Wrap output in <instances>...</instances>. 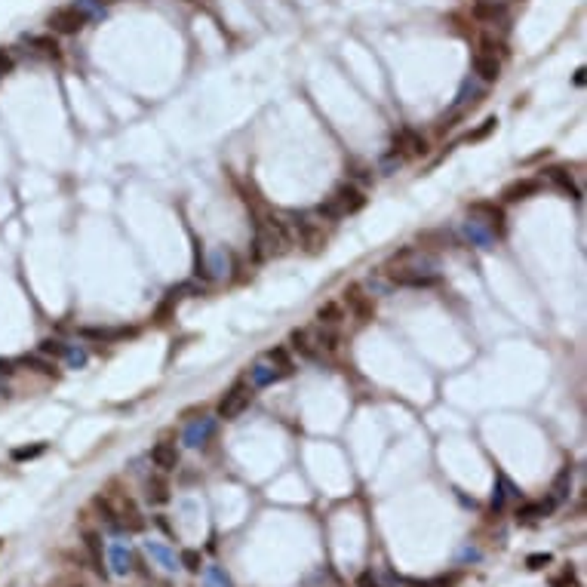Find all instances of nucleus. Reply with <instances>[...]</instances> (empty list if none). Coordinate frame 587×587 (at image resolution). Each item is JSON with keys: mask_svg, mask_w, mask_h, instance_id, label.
<instances>
[{"mask_svg": "<svg viewBox=\"0 0 587 587\" xmlns=\"http://www.w3.org/2000/svg\"><path fill=\"white\" fill-rule=\"evenodd\" d=\"M203 584H206V587H234V581H231V575H228L222 566H206V572H203Z\"/></svg>", "mask_w": 587, "mask_h": 587, "instance_id": "26", "label": "nucleus"}, {"mask_svg": "<svg viewBox=\"0 0 587 587\" xmlns=\"http://www.w3.org/2000/svg\"><path fill=\"white\" fill-rule=\"evenodd\" d=\"M22 366L34 369V372H43V375H52V372H56V366H52L50 360H41V357H22Z\"/></svg>", "mask_w": 587, "mask_h": 587, "instance_id": "35", "label": "nucleus"}, {"mask_svg": "<svg viewBox=\"0 0 587 587\" xmlns=\"http://www.w3.org/2000/svg\"><path fill=\"white\" fill-rule=\"evenodd\" d=\"M46 25H50L52 34H77V31L87 28V15H83L77 6H59V10L50 13V19H46Z\"/></svg>", "mask_w": 587, "mask_h": 587, "instance_id": "4", "label": "nucleus"}, {"mask_svg": "<svg viewBox=\"0 0 587 587\" xmlns=\"http://www.w3.org/2000/svg\"><path fill=\"white\" fill-rule=\"evenodd\" d=\"M280 378H283V372L268 357L256 360V363H252V369H249V384H252V388H271V384L280 382Z\"/></svg>", "mask_w": 587, "mask_h": 587, "instance_id": "10", "label": "nucleus"}, {"mask_svg": "<svg viewBox=\"0 0 587 587\" xmlns=\"http://www.w3.org/2000/svg\"><path fill=\"white\" fill-rule=\"evenodd\" d=\"M363 206H366V194H363L357 184H342V188L332 191V197L326 203L317 206V215L326 222H338V219H345V215L360 212Z\"/></svg>", "mask_w": 587, "mask_h": 587, "instance_id": "2", "label": "nucleus"}, {"mask_svg": "<svg viewBox=\"0 0 587 587\" xmlns=\"http://www.w3.org/2000/svg\"><path fill=\"white\" fill-rule=\"evenodd\" d=\"M265 357L271 360L277 369H280V372H283V378H287V375H292V369H296V363H292V360H289V354H287V347H274V351H268Z\"/></svg>", "mask_w": 587, "mask_h": 587, "instance_id": "27", "label": "nucleus"}, {"mask_svg": "<svg viewBox=\"0 0 587 587\" xmlns=\"http://www.w3.org/2000/svg\"><path fill=\"white\" fill-rule=\"evenodd\" d=\"M215 434V419H210V415H200V419H194L184 428V446H191V449H197V446H203V443H210Z\"/></svg>", "mask_w": 587, "mask_h": 587, "instance_id": "8", "label": "nucleus"}, {"mask_svg": "<svg viewBox=\"0 0 587 587\" xmlns=\"http://www.w3.org/2000/svg\"><path fill=\"white\" fill-rule=\"evenodd\" d=\"M470 68H474V77L480 83H495L501 77V65L495 56H489V52H477L474 61H470Z\"/></svg>", "mask_w": 587, "mask_h": 587, "instance_id": "11", "label": "nucleus"}, {"mask_svg": "<svg viewBox=\"0 0 587 587\" xmlns=\"http://www.w3.org/2000/svg\"><path fill=\"white\" fill-rule=\"evenodd\" d=\"M99 3H117V0H99Z\"/></svg>", "mask_w": 587, "mask_h": 587, "instance_id": "46", "label": "nucleus"}, {"mask_svg": "<svg viewBox=\"0 0 587 587\" xmlns=\"http://www.w3.org/2000/svg\"><path fill=\"white\" fill-rule=\"evenodd\" d=\"M0 547H3V542H0Z\"/></svg>", "mask_w": 587, "mask_h": 587, "instance_id": "48", "label": "nucleus"}, {"mask_svg": "<svg viewBox=\"0 0 587 587\" xmlns=\"http://www.w3.org/2000/svg\"><path fill=\"white\" fill-rule=\"evenodd\" d=\"M74 6H77V10H80L83 15H87V22L102 19V15H105V3H99V0H74Z\"/></svg>", "mask_w": 587, "mask_h": 587, "instance_id": "30", "label": "nucleus"}, {"mask_svg": "<svg viewBox=\"0 0 587 587\" xmlns=\"http://www.w3.org/2000/svg\"><path fill=\"white\" fill-rule=\"evenodd\" d=\"M13 372H15V363L13 360H0V378L13 375Z\"/></svg>", "mask_w": 587, "mask_h": 587, "instance_id": "44", "label": "nucleus"}, {"mask_svg": "<svg viewBox=\"0 0 587 587\" xmlns=\"http://www.w3.org/2000/svg\"><path fill=\"white\" fill-rule=\"evenodd\" d=\"M569 492H572V465H566L557 474V480H553V486H551V495H547V501H542V511H544V516L547 514H553L557 507L563 505V501L569 498Z\"/></svg>", "mask_w": 587, "mask_h": 587, "instance_id": "7", "label": "nucleus"}, {"mask_svg": "<svg viewBox=\"0 0 587 587\" xmlns=\"http://www.w3.org/2000/svg\"><path fill=\"white\" fill-rule=\"evenodd\" d=\"M551 563H553L551 553H532V557H526L529 569H544V566H551Z\"/></svg>", "mask_w": 587, "mask_h": 587, "instance_id": "39", "label": "nucleus"}, {"mask_svg": "<svg viewBox=\"0 0 587 587\" xmlns=\"http://www.w3.org/2000/svg\"><path fill=\"white\" fill-rule=\"evenodd\" d=\"M575 581V575H572V569H566L560 578H553V587H566V584H572Z\"/></svg>", "mask_w": 587, "mask_h": 587, "instance_id": "43", "label": "nucleus"}, {"mask_svg": "<svg viewBox=\"0 0 587 587\" xmlns=\"http://www.w3.org/2000/svg\"><path fill=\"white\" fill-rule=\"evenodd\" d=\"M25 43L28 46H34V50H41V52H52V56H56L59 52V43H56V37H25Z\"/></svg>", "mask_w": 587, "mask_h": 587, "instance_id": "33", "label": "nucleus"}, {"mask_svg": "<svg viewBox=\"0 0 587 587\" xmlns=\"http://www.w3.org/2000/svg\"><path fill=\"white\" fill-rule=\"evenodd\" d=\"M61 360H65L71 369H80V366H87V351H83L80 345H68V351H65Z\"/></svg>", "mask_w": 587, "mask_h": 587, "instance_id": "32", "label": "nucleus"}, {"mask_svg": "<svg viewBox=\"0 0 587 587\" xmlns=\"http://www.w3.org/2000/svg\"><path fill=\"white\" fill-rule=\"evenodd\" d=\"M345 305H347V311L354 314V320H357V323L375 320V301H372V296H369L366 289L360 287V283H351V287L345 289Z\"/></svg>", "mask_w": 587, "mask_h": 587, "instance_id": "5", "label": "nucleus"}, {"mask_svg": "<svg viewBox=\"0 0 587 587\" xmlns=\"http://www.w3.org/2000/svg\"><path fill=\"white\" fill-rule=\"evenodd\" d=\"M357 587H382V584H378V578H375L372 572H363V575L357 578Z\"/></svg>", "mask_w": 587, "mask_h": 587, "instance_id": "42", "label": "nucleus"}, {"mask_svg": "<svg viewBox=\"0 0 587 587\" xmlns=\"http://www.w3.org/2000/svg\"><path fill=\"white\" fill-rule=\"evenodd\" d=\"M292 246V237L283 219H277L274 212H259L256 215V259H271L283 256Z\"/></svg>", "mask_w": 587, "mask_h": 587, "instance_id": "1", "label": "nucleus"}, {"mask_svg": "<svg viewBox=\"0 0 587 587\" xmlns=\"http://www.w3.org/2000/svg\"><path fill=\"white\" fill-rule=\"evenodd\" d=\"M465 237L470 240V246H480V249H492V246H495V234H492L480 219H468L465 222Z\"/></svg>", "mask_w": 587, "mask_h": 587, "instance_id": "13", "label": "nucleus"}, {"mask_svg": "<svg viewBox=\"0 0 587 587\" xmlns=\"http://www.w3.org/2000/svg\"><path fill=\"white\" fill-rule=\"evenodd\" d=\"M136 329H126V326H111V329H102V326H83L80 335L83 338H92V342H120V338H129Z\"/></svg>", "mask_w": 587, "mask_h": 587, "instance_id": "15", "label": "nucleus"}, {"mask_svg": "<svg viewBox=\"0 0 587 587\" xmlns=\"http://www.w3.org/2000/svg\"><path fill=\"white\" fill-rule=\"evenodd\" d=\"M507 495H520V492L514 489V483L507 480L505 474H498V489H495V495H492V507H495V511H498V507H505Z\"/></svg>", "mask_w": 587, "mask_h": 587, "instance_id": "29", "label": "nucleus"}, {"mask_svg": "<svg viewBox=\"0 0 587 587\" xmlns=\"http://www.w3.org/2000/svg\"><path fill=\"white\" fill-rule=\"evenodd\" d=\"M495 117H489V120H483V126L480 129H474V133H468V142H480V138H486L492 133V129H495Z\"/></svg>", "mask_w": 587, "mask_h": 587, "instance_id": "38", "label": "nucleus"}, {"mask_svg": "<svg viewBox=\"0 0 587 587\" xmlns=\"http://www.w3.org/2000/svg\"><path fill=\"white\" fill-rule=\"evenodd\" d=\"M46 452V443H37V446H22V449H13V461H31L37 455Z\"/></svg>", "mask_w": 587, "mask_h": 587, "instance_id": "34", "label": "nucleus"}, {"mask_svg": "<svg viewBox=\"0 0 587 587\" xmlns=\"http://www.w3.org/2000/svg\"><path fill=\"white\" fill-rule=\"evenodd\" d=\"M388 277L393 287H409V289H428L440 283L434 271H421V268H397V271H388Z\"/></svg>", "mask_w": 587, "mask_h": 587, "instance_id": "6", "label": "nucleus"}, {"mask_svg": "<svg viewBox=\"0 0 587 587\" xmlns=\"http://www.w3.org/2000/svg\"><path fill=\"white\" fill-rule=\"evenodd\" d=\"M547 179H551V184H553V188H560L563 194H569L572 200H581V188H578L575 179L566 173V169H560V166L547 169Z\"/></svg>", "mask_w": 587, "mask_h": 587, "instance_id": "18", "label": "nucleus"}, {"mask_svg": "<svg viewBox=\"0 0 587 587\" xmlns=\"http://www.w3.org/2000/svg\"><path fill=\"white\" fill-rule=\"evenodd\" d=\"M228 271V252L225 249H212L210 265H206V277H225Z\"/></svg>", "mask_w": 587, "mask_h": 587, "instance_id": "28", "label": "nucleus"}, {"mask_svg": "<svg viewBox=\"0 0 587 587\" xmlns=\"http://www.w3.org/2000/svg\"><path fill=\"white\" fill-rule=\"evenodd\" d=\"M37 351L43 354V357H65V351H68V345L65 342H59V338H43L41 347Z\"/></svg>", "mask_w": 587, "mask_h": 587, "instance_id": "31", "label": "nucleus"}, {"mask_svg": "<svg viewBox=\"0 0 587 587\" xmlns=\"http://www.w3.org/2000/svg\"><path fill=\"white\" fill-rule=\"evenodd\" d=\"M252 403V384H246V382H237L234 388H231L225 397L219 400V419H225V421H234V419H240L243 415V409Z\"/></svg>", "mask_w": 587, "mask_h": 587, "instance_id": "3", "label": "nucleus"}, {"mask_svg": "<svg viewBox=\"0 0 587 587\" xmlns=\"http://www.w3.org/2000/svg\"><path fill=\"white\" fill-rule=\"evenodd\" d=\"M538 191H542V182L538 179H520V182H514V184H507L505 188V197L507 203H520V200H529V197H535Z\"/></svg>", "mask_w": 587, "mask_h": 587, "instance_id": "14", "label": "nucleus"}, {"mask_svg": "<svg viewBox=\"0 0 587 587\" xmlns=\"http://www.w3.org/2000/svg\"><path fill=\"white\" fill-rule=\"evenodd\" d=\"M148 498H151V501H157V505H164V501H169V489H166V483H160V480L148 483Z\"/></svg>", "mask_w": 587, "mask_h": 587, "instance_id": "36", "label": "nucleus"}, {"mask_svg": "<svg viewBox=\"0 0 587 587\" xmlns=\"http://www.w3.org/2000/svg\"><path fill=\"white\" fill-rule=\"evenodd\" d=\"M145 551H148L151 557L157 560V563H160V566H164V569H175V566H179V560H175V553H169L164 544H157V542H148V544H145Z\"/></svg>", "mask_w": 587, "mask_h": 587, "instance_id": "25", "label": "nucleus"}, {"mask_svg": "<svg viewBox=\"0 0 587 587\" xmlns=\"http://www.w3.org/2000/svg\"><path fill=\"white\" fill-rule=\"evenodd\" d=\"M13 71V56L10 50H0V80H3V74Z\"/></svg>", "mask_w": 587, "mask_h": 587, "instance_id": "41", "label": "nucleus"}, {"mask_svg": "<svg viewBox=\"0 0 587 587\" xmlns=\"http://www.w3.org/2000/svg\"><path fill=\"white\" fill-rule=\"evenodd\" d=\"M409 584H415V587H452L455 578H434V581H409Z\"/></svg>", "mask_w": 587, "mask_h": 587, "instance_id": "40", "label": "nucleus"}, {"mask_svg": "<svg viewBox=\"0 0 587 587\" xmlns=\"http://www.w3.org/2000/svg\"><path fill=\"white\" fill-rule=\"evenodd\" d=\"M584 74H587L584 68H578V71H575V83H578V87H581V83H584Z\"/></svg>", "mask_w": 587, "mask_h": 587, "instance_id": "45", "label": "nucleus"}, {"mask_svg": "<svg viewBox=\"0 0 587 587\" xmlns=\"http://www.w3.org/2000/svg\"><path fill=\"white\" fill-rule=\"evenodd\" d=\"M483 92H486V83H480L474 74L468 77L465 83H461V89H458V99H455V108H465V105H474V102H480L483 99Z\"/></svg>", "mask_w": 587, "mask_h": 587, "instance_id": "20", "label": "nucleus"}, {"mask_svg": "<svg viewBox=\"0 0 587 587\" xmlns=\"http://www.w3.org/2000/svg\"><path fill=\"white\" fill-rule=\"evenodd\" d=\"M474 19L486 22V25H501V22H507V3L505 0H477Z\"/></svg>", "mask_w": 587, "mask_h": 587, "instance_id": "9", "label": "nucleus"}, {"mask_svg": "<svg viewBox=\"0 0 587 587\" xmlns=\"http://www.w3.org/2000/svg\"><path fill=\"white\" fill-rule=\"evenodd\" d=\"M71 587H83V584H71Z\"/></svg>", "mask_w": 587, "mask_h": 587, "instance_id": "47", "label": "nucleus"}, {"mask_svg": "<svg viewBox=\"0 0 587 587\" xmlns=\"http://www.w3.org/2000/svg\"><path fill=\"white\" fill-rule=\"evenodd\" d=\"M108 560H111V572L114 575H126L129 569H133V553H129L126 544L114 542L111 551H108Z\"/></svg>", "mask_w": 587, "mask_h": 587, "instance_id": "19", "label": "nucleus"}, {"mask_svg": "<svg viewBox=\"0 0 587 587\" xmlns=\"http://www.w3.org/2000/svg\"><path fill=\"white\" fill-rule=\"evenodd\" d=\"M342 320H345V305H342V301H323V305L317 307V323H320V326L338 329V326H342Z\"/></svg>", "mask_w": 587, "mask_h": 587, "instance_id": "17", "label": "nucleus"}, {"mask_svg": "<svg viewBox=\"0 0 587 587\" xmlns=\"http://www.w3.org/2000/svg\"><path fill=\"white\" fill-rule=\"evenodd\" d=\"M83 544H87V553H89V560H92V569H96L99 575L105 578V557H102V535L99 532H87L83 535Z\"/></svg>", "mask_w": 587, "mask_h": 587, "instance_id": "22", "label": "nucleus"}, {"mask_svg": "<svg viewBox=\"0 0 587 587\" xmlns=\"http://www.w3.org/2000/svg\"><path fill=\"white\" fill-rule=\"evenodd\" d=\"M474 212L486 215V219H480V222L492 231V234H501V231H505V215H501V210L495 203H474Z\"/></svg>", "mask_w": 587, "mask_h": 587, "instance_id": "21", "label": "nucleus"}, {"mask_svg": "<svg viewBox=\"0 0 587 587\" xmlns=\"http://www.w3.org/2000/svg\"><path fill=\"white\" fill-rule=\"evenodd\" d=\"M311 335H314V345H317L320 354H332L338 347V332L332 326H320V323H317V326L311 329Z\"/></svg>", "mask_w": 587, "mask_h": 587, "instance_id": "23", "label": "nucleus"}, {"mask_svg": "<svg viewBox=\"0 0 587 587\" xmlns=\"http://www.w3.org/2000/svg\"><path fill=\"white\" fill-rule=\"evenodd\" d=\"M397 145H400V148H406L409 154H428V142H424L415 129H403V133L397 136Z\"/></svg>", "mask_w": 587, "mask_h": 587, "instance_id": "24", "label": "nucleus"}, {"mask_svg": "<svg viewBox=\"0 0 587 587\" xmlns=\"http://www.w3.org/2000/svg\"><path fill=\"white\" fill-rule=\"evenodd\" d=\"M179 566H184L188 572H197V569L203 566V560H200V553H197V551H184L182 557H179Z\"/></svg>", "mask_w": 587, "mask_h": 587, "instance_id": "37", "label": "nucleus"}, {"mask_svg": "<svg viewBox=\"0 0 587 587\" xmlns=\"http://www.w3.org/2000/svg\"><path fill=\"white\" fill-rule=\"evenodd\" d=\"M151 465L160 468V470H175V468H179V449H175V443H166V440L154 443Z\"/></svg>", "mask_w": 587, "mask_h": 587, "instance_id": "12", "label": "nucleus"}, {"mask_svg": "<svg viewBox=\"0 0 587 587\" xmlns=\"http://www.w3.org/2000/svg\"><path fill=\"white\" fill-rule=\"evenodd\" d=\"M289 345L296 347V351H298L305 360H320V357H323V354L317 351V345H314L311 329H296V332L289 335Z\"/></svg>", "mask_w": 587, "mask_h": 587, "instance_id": "16", "label": "nucleus"}]
</instances>
